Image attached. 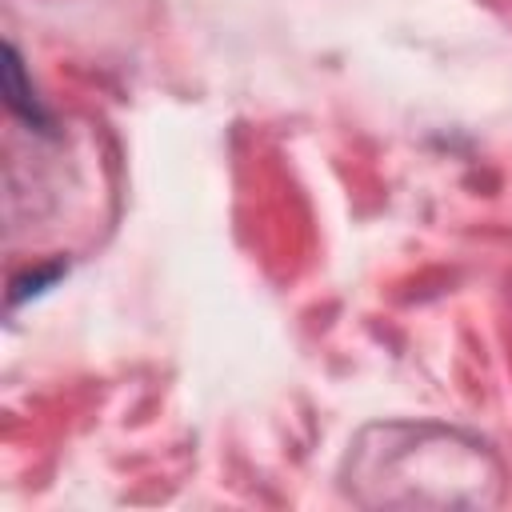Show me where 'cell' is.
<instances>
[{
  "label": "cell",
  "mask_w": 512,
  "mask_h": 512,
  "mask_svg": "<svg viewBox=\"0 0 512 512\" xmlns=\"http://www.w3.org/2000/svg\"><path fill=\"white\" fill-rule=\"evenodd\" d=\"M0 88H4V104L16 120H24L32 132H44V136H56V120L52 112L40 104L36 88L28 84V72H24V60L16 52V44H4V64H0Z\"/></svg>",
  "instance_id": "1"
},
{
  "label": "cell",
  "mask_w": 512,
  "mask_h": 512,
  "mask_svg": "<svg viewBox=\"0 0 512 512\" xmlns=\"http://www.w3.org/2000/svg\"><path fill=\"white\" fill-rule=\"evenodd\" d=\"M60 272H64V264H52V268H36V272H28V276H16V280H12V292H8V308H20L28 296L44 292Z\"/></svg>",
  "instance_id": "2"
}]
</instances>
